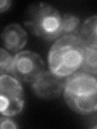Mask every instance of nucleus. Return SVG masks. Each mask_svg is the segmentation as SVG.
Returning a JSON list of instances; mask_svg holds the SVG:
<instances>
[{
  "mask_svg": "<svg viewBox=\"0 0 97 129\" xmlns=\"http://www.w3.org/2000/svg\"><path fill=\"white\" fill-rule=\"evenodd\" d=\"M87 45L78 36H62L51 46L48 56L50 71L60 78L80 70Z\"/></svg>",
  "mask_w": 97,
  "mask_h": 129,
  "instance_id": "1",
  "label": "nucleus"
},
{
  "mask_svg": "<svg viewBox=\"0 0 97 129\" xmlns=\"http://www.w3.org/2000/svg\"><path fill=\"white\" fill-rule=\"evenodd\" d=\"M63 97L68 107L80 115H90L97 110L96 77L77 71L64 81Z\"/></svg>",
  "mask_w": 97,
  "mask_h": 129,
  "instance_id": "2",
  "label": "nucleus"
},
{
  "mask_svg": "<svg viewBox=\"0 0 97 129\" xmlns=\"http://www.w3.org/2000/svg\"><path fill=\"white\" fill-rule=\"evenodd\" d=\"M24 25L36 36L51 41L61 36L62 15L50 3H35L26 11Z\"/></svg>",
  "mask_w": 97,
  "mask_h": 129,
  "instance_id": "3",
  "label": "nucleus"
},
{
  "mask_svg": "<svg viewBox=\"0 0 97 129\" xmlns=\"http://www.w3.org/2000/svg\"><path fill=\"white\" fill-rule=\"evenodd\" d=\"M24 107V92L22 84L14 76L0 75V114L15 116Z\"/></svg>",
  "mask_w": 97,
  "mask_h": 129,
  "instance_id": "4",
  "label": "nucleus"
},
{
  "mask_svg": "<svg viewBox=\"0 0 97 129\" xmlns=\"http://www.w3.org/2000/svg\"><path fill=\"white\" fill-rule=\"evenodd\" d=\"M44 71V63L41 56L35 52L25 50L13 56L10 74L19 81L32 83Z\"/></svg>",
  "mask_w": 97,
  "mask_h": 129,
  "instance_id": "5",
  "label": "nucleus"
},
{
  "mask_svg": "<svg viewBox=\"0 0 97 129\" xmlns=\"http://www.w3.org/2000/svg\"><path fill=\"white\" fill-rule=\"evenodd\" d=\"M65 79L54 74L50 70H44L33 82L32 89L40 99H54L62 94Z\"/></svg>",
  "mask_w": 97,
  "mask_h": 129,
  "instance_id": "6",
  "label": "nucleus"
},
{
  "mask_svg": "<svg viewBox=\"0 0 97 129\" xmlns=\"http://www.w3.org/2000/svg\"><path fill=\"white\" fill-rule=\"evenodd\" d=\"M3 46L11 52H19L28 43V33L19 23H9L3 28L1 34Z\"/></svg>",
  "mask_w": 97,
  "mask_h": 129,
  "instance_id": "7",
  "label": "nucleus"
},
{
  "mask_svg": "<svg viewBox=\"0 0 97 129\" xmlns=\"http://www.w3.org/2000/svg\"><path fill=\"white\" fill-rule=\"evenodd\" d=\"M97 16L94 15L87 18L78 32L79 37L88 47L97 48Z\"/></svg>",
  "mask_w": 97,
  "mask_h": 129,
  "instance_id": "8",
  "label": "nucleus"
},
{
  "mask_svg": "<svg viewBox=\"0 0 97 129\" xmlns=\"http://www.w3.org/2000/svg\"><path fill=\"white\" fill-rule=\"evenodd\" d=\"M80 70L96 77L97 74V48L86 47L83 61Z\"/></svg>",
  "mask_w": 97,
  "mask_h": 129,
  "instance_id": "9",
  "label": "nucleus"
},
{
  "mask_svg": "<svg viewBox=\"0 0 97 129\" xmlns=\"http://www.w3.org/2000/svg\"><path fill=\"white\" fill-rule=\"evenodd\" d=\"M80 28V19L72 14L65 13L62 15L61 36L78 35Z\"/></svg>",
  "mask_w": 97,
  "mask_h": 129,
  "instance_id": "10",
  "label": "nucleus"
},
{
  "mask_svg": "<svg viewBox=\"0 0 97 129\" xmlns=\"http://www.w3.org/2000/svg\"><path fill=\"white\" fill-rule=\"evenodd\" d=\"M12 56L6 49L0 48V75L7 74L10 73Z\"/></svg>",
  "mask_w": 97,
  "mask_h": 129,
  "instance_id": "11",
  "label": "nucleus"
},
{
  "mask_svg": "<svg viewBox=\"0 0 97 129\" xmlns=\"http://www.w3.org/2000/svg\"><path fill=\"white\" fill-rule=\"evenodd\" d=\"M19 125L15 120H13L10 116L3 115L0 116V129H7V128H18Z\"/></svg>",
  "mask_w": 97,
  "mask_h": 129,
  "instance_id": "12",
  "label": "nucleus"
},
{
  "mask_svg": "<svg viewBox=\"0 0 97 129\" xmlns=\"http://www.w3.org/2000/svg\"><path fill=\"white\" fill-rule=\"evenodd\" d=\"M12 2L10 0H0V13L7 11L11 7Z\"/></svg>",
  "mask_w": 97,
  "mask_h": 129,
  "instance_id": "13",
  "label": "nucleus"
}]
</instances>
